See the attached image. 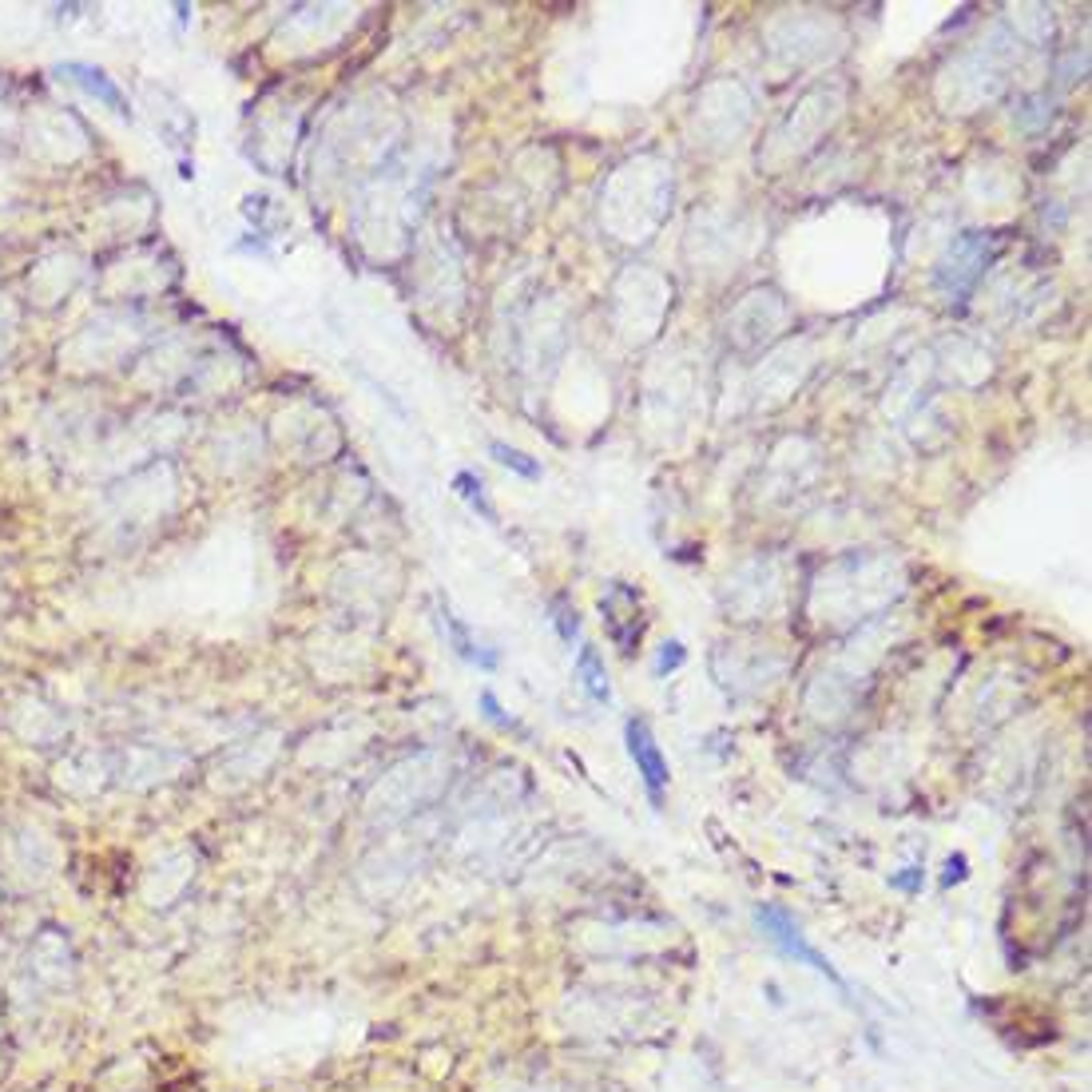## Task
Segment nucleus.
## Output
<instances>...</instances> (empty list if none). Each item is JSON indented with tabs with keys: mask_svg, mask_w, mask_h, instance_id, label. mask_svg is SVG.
I'll use <instances>...</instances> for the list:
<instances>
[{
	"mask_svg": "<svg viewBox=\"0 0 1092 1092\" xmlns=\"http://www.w3.org/2000/svg\"><path fill=\"white\" fill-rule=\"evenodd\" d=\"M577 680L585 687V695L592 703H612V683H608V668L600 660V652L592 644H581L577 648Z\"/></svg>",
	"mask_w": 1092,
	"mask_h": 1092,
	"instance_id": "20e7f679",
	"label": "nucleus"
},
{
	"mask_svg": "<svg viewBox=\"0 0 1092 1092\" xmlns=\"http://www.w3.org/2000/svg\"><path fill=\"white\" fill-rule=\"evenodd\" d=\"M624 739H628V755H632V763H636V774L644 778V790H648L652 806H660V802H664V790H668V759H664V751H660L652 727H648L640 715H632V719L624 723Z\"/></svg>",
	"mask_w": 1092,
	"mask_h": 1092,
	"instance_id": "f03ea898",
	"label": "nucleus"
},
{
	"mask_svg": "<svg viewBox=\"0 0 1092 1092\" xmlns=\"http://www.w3.org/2000/svg\"><path fill=\"white\" fill-rule=\"evenodd\" d=\"M481 715L493 723V727H500V731H516V735H524V727H520V719L516 715H508L504 707H500V699L493 695V691H481Z\"/></svg>",
	"mask_w": 1092,
	"mask_h": 1092,
	"instance_id": "6e6552de",
	"label": "nucleus"
},
{
	"mask_svg": "<svg viewBox=\"0 0 1092 1092\" xmlns=\"http://www.w3.org/2000/svg\"><path fill=\"white\" fill-rule=\"evenodd\" d=\"M489 453H493V461H497V465H504V469H512V473H520V477H528V481L544 477L540 461H536V457H528V453H520L516 445H504V441H489Z\"/></svg>",
	"mask_w": 1092,
	"mask_h": 1092,
	"instance_id": "423d86ee",
	"label": "nucleus"
},
{
	"mask_svg": "<svg viewBox=\"0 0 1092 1092\" xmlns=\"http://www.w3.org/2000/svg\"><path fill=\"white\" fill-rule=\"evenodd\" d=\"M922 882H926L922 866H906L902 874H890V886H894V890H902V894H918V890H922Z\"/></svg>",
	"mask_w": 1092,
	"mask_h": 1092,
	"instance_id": "9b49d317",
	"label": "nucleus"
},
{
	"mask_svg": "<svg viewBox=\"0 0 1092 1092\" xmlns=\"http://www.w3.org/2000/svg\"><path fill=\"white\" fill-rule=\"evenodd\" d=\"M969 878V859L965 855H950V863H946V874H942V890H950V886H961Z\"/></svg>",
	"mask_w": 1092,
	"mask_h": 1092,
	"instance_id": "9d476101",
	"label": "nucleus"
},
{
	"mask_svg": "<svg viewBox=\"0 0 1092 1092\" xmlns=\"http://www.w3.org/2000/svg\"><path fill=\"white\" fill-rule=\"evenodd\" d=\"M683 660H687V648H683L680 640H664V644H660V652H656V660H652L656 680H664V676L680 672V668H683Z\"/></svg>",
	"mask_w": 1092,
	"mask_h": 1092,
	"instance_id": "0eeeda50",
	"label": "nucleus"
},
{
	"mask_svg": "<svg viewBox=\"0 0 1092 1092\" xmlns=\"http://www.w3.org/2000/svg\"><path fill=\"white\" fill-rule=\"evenodd\" d=\"M437 620H441V628H445V636H449V644H453V652L465 660V664H477V668H485V672H493L497 668V652H489V648H481L477 640H473V632L449 612V604H441V612H437Z\"/></svg>",
	"mask_w": 1092,
	"mask_h": 1092,
	"instance_id": "7ed1b4c3",
	"label": "nucleus"
},
{
	"mask_svg": "<svg viewBox=\"0 0 1092 1092\" xmlns=\"http://www.w3.org/2000/svg\"><path fill=\"white\" fill-rule=\"evenodd\" d=\"M453 493L473 508V512H481V520H489V524H497V508H493V500L485 497V485H481V477L477 473H469V469H461L457 477H453Z\"/></svg>",
	"mask_w": 1092,
	"mask_h": 1092,
	"instance_id": "39448f33",
	"label": "nucleus"
},
{
	"mask_svg": "<svg viewBox=\"0 0 1092 1092\" xmlns=\"http://www.w3.org/2000/svg\"><path fill=\"white\" fill-rule=\"evenodd\" d=\"M553 624H557V636L565 644L581 640V616H577V608L569 600H553Z\"/></svg>",
	"mask_w": 1092,
	"mask_h": 1092,
	"instance_id": "1a4fd4ad",
	"label": "nucleus"
},
{
	"mask_svg": "<svg viewBox=\"0 0 1092 1092\" xmlns=\"http://www.w3.org/2000/svg\"><path fill=\"white\" fill-rule=\"evenodd\" d=\"M755 926H759V930H763V934H767V938H771V942H774L786 957H794L798 965H810L814 973H823V977H827V981H831L843 997H851V985L843 981V973L827 961V954H818V950L806 942V934L798 930V922H794L786 910H778V906H759V910H755Z\"/></svg>",
	"mask_w": 1092,
	"mask_h": 1092,
	"instance_id": "f257e3e1",
	"label": "nucleus"
}]
</instances>
